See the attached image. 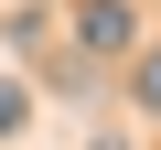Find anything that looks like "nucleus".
I'll use <instances>...</instances> for the list:
<instances>
[{
  "label": "nucleus",
  "mask_w": 161,
  "mask_h": 150,
  "mask_svg": "<svg viewBox=\"0 0 161 150\" xmlns=\"http://www.w3.org/2000/svg\"><path fill=\"white\" fill-rule=\"evenodd\" d=\"M22 118H32V97H22V86H11V75H0V139H11V129H22Z\"/></svg>",
  "instance_id": "obj_2"
},
{
  "label": "nucleus",
  "mask_w": 161,
  "mask_h": 150,
  "mask_svg": "<svg viewBox=\"0 0 161 150\" xmlns=\"http://www.w3.org/2000/svg\"><path fill=\"white\" fill-rule=\"evenodd\" d=\"M140 107H161V54H140Z\"/></svg>",
  "instance_id": "obj_3"
},
{
  "label": "nucleus",
  "mask_w": 161,
  "mask_h": 150,
  "mask_svg": "<svg viewBox=\"0 0 161 150\" xmlns=\"http://www.w3.org/2000/svg\"><path fill=\"white\" fill-rule=\"evenodd\" d=\"M86 150H118V139H86Z\"/></svg>",
  "instance_id": "obj_4"
},
{
  "label": "nucleus",
  "mask_w": 161,
  "mask_h": 150,
  "mask_svg": "<svg viewBox=\"0 0 161 150\" xmlns=\"http://www.w3.org/2000/svg\"><path fill=\"white\" fill-rule=\"evenodd\" d=\"M75 43L86 54H129V0H86L75 11Z\"/></svg>",
  "instance_id": "obj_1"
}]
</instances>
